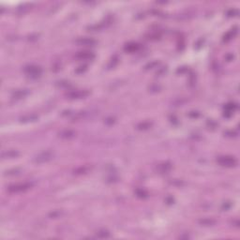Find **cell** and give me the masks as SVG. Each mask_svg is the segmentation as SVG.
<instances>
[{
  "label": "cell",
  "mask_w": 240,
  "mask_h": 240,
  "mask_svg": "<svg viewBox=\"0 0 240 240\" xmlns=\"http://www.w3.org/2000/svg\"><path fill=\"white\" fill-rule=\"evenodd\" d=\"M30 184L28 183H25V184H16V185H12L9 188V192H24V190L30 188Z\"/></svg>",
  "instance_id": "cell-1"
},
{
  "label": "cell",
  "mask_w": 240,
  "mask_h": 240,
  "mask_svg": "<svg viewBox=\"0 0 240 240\" xmlns=\"http://www.w3.org/2000/svg\"><path fill=\"white\" fill-rule=\"evenodd\" d=\"M51 158H52V154L49 153V152H46V153H42L40 155V156H38L36 160L38 162H44V161L51 160Z\"/></svg>",
  "instance_id": "cell-2"
},
{
  "label": "cell",
  "mask_w": 240,
  "mask_h": 240,
  "mask_svg": "<svg viewBox=\"0 0 240 240\" xmlns=\"http://www.w3.org/2000/svg\"><path fill=\"white\" fill-rule=\"evenodd\" d=\"M25 72H27V74L29 75H40V69L39 67H28L27 69H25Z\"/></svg>",
  "instance_id": "cell-3"
},
{
  "label": "cell",
  "mask_w": 240,
  "mask_h": 240,
  "mask_svg": "<svg viewBox=\"0 0 240 240\" xmlns=\"http://www.w3.org/2000/svg\"><path fill=\"white\" fill-rule=\"evenodd\" d=\"M218 161H220L222 165H233L234 164V159H232V158H221Z\"/></svg>",
  "instance_id": "cell-4"
},
{
  "label": "cell",
  "mask_w": 240,
  "mask_h": 240,
  "mask_svg": "<svg viewBox=\"0 0 240 240\" xmlns=\"http://www.w3.org/2000/svg\"><path fill=\"white\" fill-rule=\"evenodd\" d=\"M77 56L80 57V58H90L91 54H89V53H81L80 54H78Z\"/></svg>",
  "instance_id": "cell-5"
}]
</instances>
